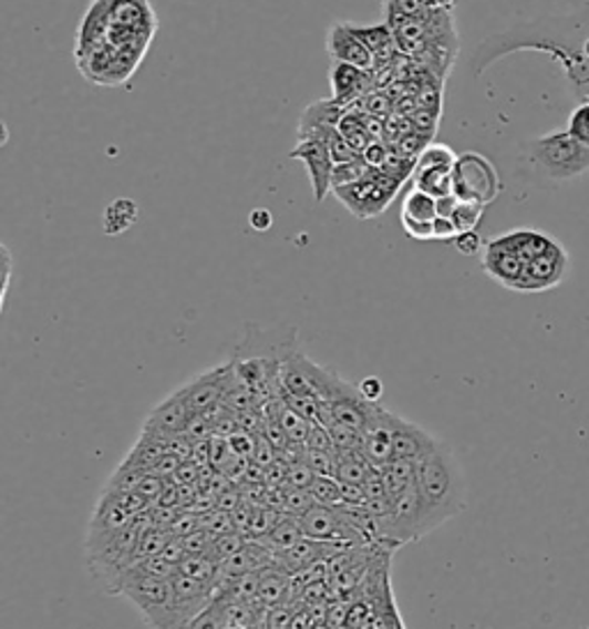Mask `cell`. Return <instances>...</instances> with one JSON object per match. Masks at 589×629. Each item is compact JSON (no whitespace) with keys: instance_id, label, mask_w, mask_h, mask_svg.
Returning a JSON list of instances; mask_svg holds the SVG:
<instances>
[{"instance_id":"cell-1","label":"cell","mask_w":589,"mask_h":629,"mask_svg":"<svg viewBox=\"0 0 589 629\" xmlns=\"http://www.w3.org/2000/svg\"><path fill=\"white\" fill-rule=\"evenodd\" d=\"M417 489L422 501L424 535L456 519L467 505V482L456 452L440 441L417 464Z\"/></svg>"},{"instance_id":"cell-2","label":"cell","mask_w":589,"mask_h":629,"mask_svg":"<svg viewBox=\"0 0 589 629\" xmlns=\"http://www.w3.org/2000/svg\"><path fill=\"white\" fill-rule=\"evenodd\" d=\"M399 53L417 61L445 83L458 53V33L452 10H428L390 23Z\"/></svg>"},{"instance_id":"cell-3","label":"cell","mask_w":589,"mask_h":629,"mask_svg":"<svg viewBox=\"0 0 589 629\" xmlns=\"http://www.w3.org/2000/svg\"><path fill=\"white\" fill-rule=\"evenodd\" d=\"M115 595L125 599L138 609L145 625L153 629H175V588L173 579H159L143 575L136 567H130Z\"/></svg>"},{"instance_id":"cell-4","label":"cell","mask_w":589,"mask_h":629,"mask_svg":"<svg viewBox=\"0 0 589 629\" xmlns=\"http://www.w3.org/2000/svg\"><path fill=\"white\" fill-rule=\"evenodd\" d=\"M529 157L550 181H574L589 171V148L567 130L548 132L529 141Z\"/></svg>"},{"instance_id":"cell-5","label":"cell","mask_w":589,"mask_h":629,"mask_svg":"<svg viewBox=\"0 0 589 629\" xmlns=\"http://www.w3.org/2000/svg\"><path fill=\"white\" fill-rule=\"evenodd\" d=\"M403 185L405 183L392 178L385 171L371 168L369 178L334 187L332 194L337 196V202L358 219H373L394 204V198Z\"/></svg>"},{"instance_id":"cell-6","label":"cell","mask_w":589,"mask_h":629,"mask_svg":"<svg viewBox=\"0 0 589 629\" xmlns=\"http://www.w3.org/2000/svg\"><path fill=\"white\" fill-rule=\"evenodd\" d=\"M454 196L461 202H473L488 206L499 194V176L490 159L479 153H463L458 155L454 168Z\"/></svg>"},{"instance_id":"cell-7","label":"cell","mask_w":589,"mask_h":629,"mask_svg":"<svg viewBox=\"0 0 589 629\" xmlns=\"http://www.w3.org/2000/svg\"><path fill=\"white\" fill-rule=\"evenodd\" d=\"M300 351L298 328H260L247 323L245 337L240 339L232 358H258L283 364L292 353Z\"/></svg>"},{"instance_id":"cell-8","label":"cell","mask_w":589,"mask_h":629,"mask_svg":"<svg viewBox=\"0 0 589 629\" xmlns=\"http://www.w3.org/2000/svg\"><path fill=\"white\" fill-rule=\"evenodd\" d=\"M569 254L557 240L535 259L525 264V272L518 286V293H541L562 283L569 275Z\"/></svg>"},{"instance_id":"cell-9","label":"cell","mask_w":589,"mask_h":629,"mask_svg":"<svg viewBox=\"0 0 589 629\" xmlns=\"http://www.w3.org/2000/svg\"><path fill=\"white\" fill-rule=\"evenodd\" d=\"M288 157L300 159L304 164L316 202L318 204L326 202L328 194H332V174H334V166H337L332 151L328 148V143L318 138V136L298 138V146H294L288 153Z\"/></svg>"},{"instance_id":"cell-10","label":"cell","mask_w":589,"mask_h":629,"mask_svg":"<svg viewBox=\"0 0 589 629\" xmlns=\"http://www.w3.org/2000/svg\"><path fill=\"white\" fill-rule=\"evenodd\" d=\"M235 381H238V377H235V364L232 360H228L210 371H203V374L185 383L180 390L187 399L189 409L196 415V413H205V411L219 406L224 402V396L235 385Z\"/></svg>"},{"instance_id":"cell-11","label":"cell","mask_w":589,"mask_h":629,"mask_svg":"<svg viewBox=\"0 0 589 629\" xmlns=\"http://www.w3.org/2000/svg\"><path fill=\"white\" fill-rule=\"evenodd\" d=\"M192 417H194V411L189 409L183 390L178 388L175 392H170L162 404H157L151 413H147L141 434L153 436V439L180 436L187 432Z\"/></svg>"},{"instance_id":"cell-12","label":"cell","mask_w":589,"mask_h":629,"mask_svg":"<svg viewBox=\"0 0 589 629\" xmlns=\"http://www.w3.org/2000/svg\"><path fill=\"white\" fill-rule=\"evenodd\" d=\"M328 51H330L332 61L360 68L369 74H373L378 70V61H375L373 51L360 40V35L355 31H352V23H348V21H339V23L330 25Z\"/></svg>"},{"instance_id":"cell-13","label":"cell","mask_w":589,"mask_h":629,"mask_svg":"<svg viewBox=\"0 0 589 629\" xmlns=\"http://www.w3.org/2000/svg\"><path fill=\"white\" fill-rule=\"evenodd\" d=\"M482 268L484 272L495 279L505 289L518 291L523 272H525V259L516 254L509 245L503 243V238H493L484 245L482 251Z\"/></svg>"},{"instance_id":"cell-14","label":"cell","mask_w":589,"mask_h":629,"mask_svg":"<svg viewBox=\"0 0 589 629\" xmlns=\"http://www.w3.org/2000/svg\"><path fill=\"white\" fill-rule=\"evenodd\" d=\"M392 443H394V460H407V462L420 464L426 454L435 450L440 439L428 434L424 426L410 422L405 417H399L394 413Z\"/></svg>"},{"instance_id":"cell-15","label":"cell","mask_w":589,"mask_h":629,"mask_svg":"<svg viewBox=\"0 0 589 629\" xmlns=\"http://www.w3.org/2000/svg\"><path fill=\"white\" fill-rule=\"evenodd\" d=\"M373 74L352 68L348 63L332 61L330 83H332V100L343 106H355L362 97L369 95Z\"/></svg>"},{"instance_id":"cell-16","label":"cell","mask_w":589,"mask_h":629,"mask_svg":"<svg viewBox=\"0 0 589 629\" xmlns=\"http://www.w3.org/2000/svg\"><path fill=\"white\" fill-rule=\"evenodd\" d=\"M111 25L130 28V31L155 35L157 17L151 0H108Z\"/></svg>"},{"instance_id":"cell-17","label":"cell","mask_w":589,"mask_h":629,"mask_svg":"<svg viewBox=\"0 0 589 629\" xmlns=\"http://www.w3.org/2000/svg\"><path fill=\"white\" fill-rule=\"evenodd\" d=\"M348 111V106L334 102L332 97L330 100H318V102H311L304 113L300 116V125H298V138H304V136H313L322 130H328V127H339L341 118H343V113Z\"/></svg>"},{"instance_id":"cell-18","label":"cell","mask_w":589,"mask_h":629,"mask_svg":"<svg viewBox=\"0 0 589 629\" xmlns=\"http://www.w3.org/2000/svg\"><path fill=\"white\" fill-rule=\"evenodd\" d=\"M456 0H382V14L385 21H401L410 17H420L428 10H454Z\"/></svg>"},{"instance_id":"cell-19","label":"cell","mask_w":589,"mask_h":629,"mask_svg":"<svg viewBox=\"0 0 589 629\" xmlns=\"http://www.w3.org/2000/svg\"><path fill=\"white\" fill-rule=\"evenodd\" d=\"M138 219V206L132 202V198H115V202L104 210V234L111 238H117L127 234L130 228L136 224Z\"/></svg>"},{"instance_id":"cell-20","label":"cell","mask_w":589,"mask_h":629,"mask_svg":"<svg viewBox=\"0 0 589 629\" xmlns=\"http://www.w3.org/2000/svg\"><path fill=\"white\" fill-rule=\"evenodd\" d=\"M337 454V480L343 484H364L373 471L362 450H343Z\"/></svg>"},{"instance_id":"cell-21","label":"cell","mask_w":589,"mask_h":629,"mask_svg":"<svg viewBox=\"0 0 589 629\" xmlns=\"http://www.w3.org/2000/svg\"><path fill=\"white\" fill-rule=\"evenodd\" d=\"M302 537H304V530H302L300 517H292V514H283V519L268 535L260 537L258 542H262L265 547L272 549L277 554V551H283V549H290L292 545H298Z\"/></svg>"},{"instance_id":"cell-22","label":"cell","mask_w":589,"mask_h":629,"mask_svg":"<svg viewBox=\"0 0 589 629\" xmlns=\"http://www.w3.org/2000/svg\"><path fill=\"white\" fill-rule=\"evenodd\" d=\"M412 187H417L433 198H445L454 194V178L450 168H428V171H415L412 178Z\"/></svg>"},{"instance_id":"cell-23","label":"cell","mask_w":589,"mask_h":629,"mask_svg":"<svg viewBox=\"0 0 589 629\" xmlns=\"http://www.w3.org/2000/svg\"><path fill=\"white\" fill-rule=\"evenodd\" d=\"M401 217L407 219H417V221H435L437 217V198H433L431 194L412 187L405 198H403V210Z\"/></svg>"},{"instance_id":"cell-24","label":"cell","mask_w":589,"mask_h":629,"mask_svg":"<svg viewBox=\"0 0 589 629\" xmlns=\"http://www.w3.org/2000/svg\"><path fill=\"white\" fill-rule=\"evenodd\" d=\"M382 473H385L390 498L405 492L407 487H412V484H417V464L415 462L392 460L388 466H382Z\"/></svg>"},{"instance_id":"cell-25","label":"cell","mask_w":589,"mask_h":629,"mask_svg":"<svg viewBox=\"0 0 589 629\" xmlns=\"http://www.w3.org/2000/svg\"><path fill=\"white\" fill-rule=\"evenodd\" d=\"M458 155L445 146V143H428L417 157V171H428V168H454Z\"/></svg>"},{"instance_id":"cell-26","label":"cell","mask_w":589,"mask_h":629,"mask_svg":"<svg viewBox=\"0 0 589 629\" xmlns=\"http://www.w3.org/2000/svg\"><path fill=\"white\" fill-rule=\"evenodd\" d=\"M217 569H219V563H215L210 556H185V560L180 563V575H187L205 584L217 581Z\"/></svg>"},{"instance_id":"cell-27","label":"cell","mask_w":589,"mask_h":629,"mask_svg":"<svg viewBox=\"0 0 589 629\" xmlns=\"http://www.w3.org/2000/svg\"><path fill=\"white\" fill-rule=\"evenodd\" d=\"M484 208H486V206H482V204L461 202V198H458L454 210H452V215H450V219H452L454 226H456L458 236H461V234H467V231H475V228H477L479 221H482Z\"/></svg>"},{"instance_id":"cell-28","label":"cell","mask_w":589,"mask_h":629,"mask_svg":"<svg viewBox=\"0 0 589 629\" xmlns=\"http://www.w3.org/2000/svg\"><path fill=\"white\" fill-rule=\"evenodd\" d=\"M309 489H311V494H313L318 505H328V507H341L343 505L341 482L337 477H320V475H316Z\"/></svg>"},{"instance_id":"cell-29","label":"cell","mask_w":589,"mask_h":629,"mask_svg":"<svg viewBox=\"0 0 589 629\" xmlns=\"http://www.w3.org/2000/svg\"><path fill=\"white\" fill-rule=\"evenodd\" d=\"M369 174H371V166L362 157L352 159V162H339L334 166V174H332V189L341 187V185L364 181V178H369Z\"/></svg>"},{"instance_id":"cell-30","label":"cell","mask_w":589,"mask_h":629,"mask_svg":"<svg viewBox=\"0 0 589 629\" xmlns=\"http://www.w3.org/2000/svg\"><path fill=\"white\" fill-rule=\"evenodd\" d=\"M316 503L311 489H302V487H286L283 489V514H292V517H302L307 514Z\"/></svg>"},{"instance_id":"cell-31","label":"cell","mask_w":589,"mask_h":629,"mask_svg":"<svg viewBox=\"0 0 589 629\" xmlns=\"http://www.w3.org/2000/svg\"><path fill=\"white\" fill-rule=\"evenodd\" d=\"M307 466L313 471V475L320 477H337V454L328 450H307L304 454Z\"/></svg>"},{"instance_id":"cell-32","label":"cell","mask_w":589,"mask_h":629,"mask_svg":"<svg viewBox=\"0 0 589 629\" xmlns=\"http://www.w3.org/2000/svg\"><path fill=\"white\" fill-rule=\"evenodd\" d=\"M567 132L578 143H582L585 148H589V102H585V104H580L571 111V116L567 121Z\"/></svg>"},{"instance_id":"cell-33","label":"cell","mask_w":589,"mask_h":629,"mask_svg":"<svg viewBox=\"0 0 589 629\" xmlns=\"http://www.w3.org/2000/svg\"><path fill=\"white\" fill-rule=\"evenodd\" d=\"M247 545L245 537L238 535V533H228V535H221V537H215L213 542V549H210V558L215 563H224L226 558H230L232 554H238L242 547Z\"/></svg>"},{"instance_id":"cell-34","label":"cell","mask_w":589,"mask_h":629,"mask_svg":"<svg viewBox=\"0 0 589 629\" xmlns=\"http://www.w3.org/2000/svg\"><path fill=\"white\" fill-rule=\"evenodd\" d=\"M256 436L258 434H249L245 432V429H240V432H235L230 434L226 441L230 445V450L242 456V460H254V452H256Z\"/></svg>"},{"instance_id":"cell-35","label":"cell","mask_w":589,"mask_h":629,"mask_svg":"<svg viewBox=\"0 0 589 629\" xmlns=\"http://www.w3.org/2000/svg\"><path fill=\"white\" fill-rule=\"evenodd\" d=\"M292 620H294V616H292L290 609H286L283 605L270 607V609H265L260 629H290V627H292Z\"/></svg>"},{"instance_id":"cell-36","label":"cell","mask_w":589,"mask_h":629,"mask_svg":"<svg viewBox=\"0 0 589 629\" xmlns=\"http://www.w3.org/2000/svg\"><path fill=\"white\" fill-rule=\"evenodd\" d=\"M307 450H328V452H334V443H332V436L326 426H322L320 422H313L311 429H309V436H307Z\"/></svg>"},{"instance_id":"cell-37","label":"cell","mask_w":589,"mask_h":629,"mask_svg":"<svg viewBox=\"0 0 589 629\" xmlns=\"http://www.w3.org/2000/svg\"><path fill=\"white\" fill-rule=\"evenodd\" d=\"M401 226L407 238L412 240H433V221H417L401 217Z\"/></svg>"},{"instance_id":"cell-38","label":"cell","mask_w":589,"mask_h":629,"mask_svg":"<svg viewBox=\"0 0 589 629\" xmlns=\"http://www.w3.org/2000/svg\"><path fill=\"white\" fill-rule=\"evenodd\" d=\"M164 487H166V482H164V477H157V475H151L147 473L145 477H143V482H141V487L136 489L141 496H145L147 501L151 503H155L159 496H162V492H164Z\"/></svg>"},{"instance_id":"cell-39","label":"cell","mask_w":589,"mask_h":629,"mask_svg":"<svg viewBox=\"0 0 589 629\" xmlns=\"http://www.w3.org/2000/svg\"><path fill=\"white\" fill-rule=\"evenodd\" d=\"M454 247H456L461 254H465V256H475V254H479V251L484 249V243H482V238L477 236V231H467V234L456 236Z\"/></svg>"},{"instance_id":"cell-40","label":"cell","mask_w":589,"mask_h":629,"mask_svg":"<svg viewBox=\"0 0 589 629\" xmlns=\"http://www.w3.org/2000/svg\"><path fill=\"white\" fill-rule=\"evenodd\" d=\"M458 236L456 231V226L450 217H435L433 221V240H445V243H454Z\"/></svg>"},{"instance_id":"cell-41","label":"cell","mask_w":589,"mask_h":629,"mask_svg":"<svg viewBox=\"0 0 589 629\" xmlns=\"http://www.w3.org/2000/svg\"><path fill=\"white\" fill-rule=\"evenodd\" d=\"M360 392H362V396L366 399V402H371V404H380V396H382V381L380 379H375V377H369V379H364L360 385Z\"/></svg>"},{"instance_id":"cell-42","label":"cell","mask_w":589,"mask_h":629,"mask_svg":"<svg viewBox=\"0 0 589 629\" xmlns=\"http://www.w3.org/2000/svg\"><path fill=\"white\" fill-rule=\"evenodd\" d=\"M249 221H251L256 231H268L275 219H272V213L268 208H258V210H251Z\"/></svg>"},{"instance_id":"cell-43","label":"cell","mask_w":589,"mask_h":629,"mask_svg":"<svg viewBox=\"0 0 589 629\" xmlns=\"http://www.w3.org/2000/svg\"><path fill=\"white\" fill-rule=\"evenodd\" d=\"M3 261H6V283H3V302H6L8 291H10V281H12V254L8 247H3Z\"/></svg>"},{"instance_id":"cell-44","label":"cell","mask_w":589,"mask_h":629,"mask_svg":"<svg viewBox=\"0 0 589 629\" xmlns=\"http://www.w3.org/2000/svg\"><path fill=\"white\" fill-rule=\"evenodd\" d=\"M224 629H249V627H224Z\"/></svg>"},{"instance_id":"cell-45","label":"cell","mask_w":589,"mask_h":629,"mask_svg":"<svg viewBox=\"0 0 589 629\" xmlns=\"http://www.w3.org/2000/svg\"><path fill=\"white\" fill-rule=\"evenodd\" d=\"M585 51H587V55H589V40H587V44H585Z\"/></svg>"}]
</instances>
